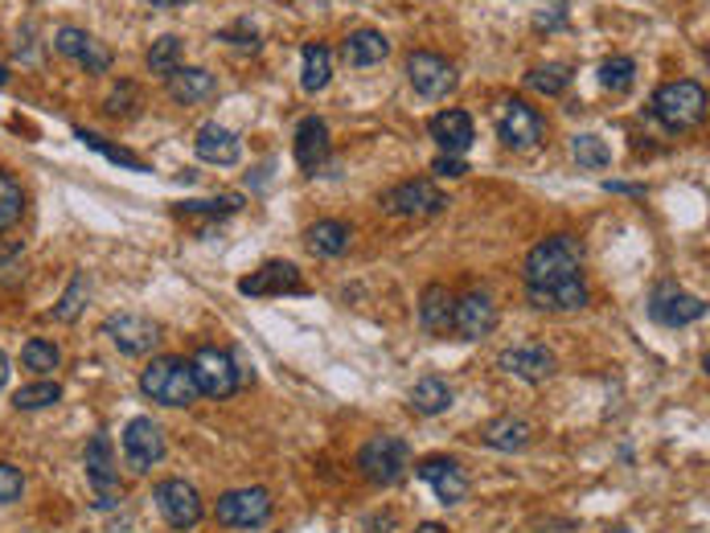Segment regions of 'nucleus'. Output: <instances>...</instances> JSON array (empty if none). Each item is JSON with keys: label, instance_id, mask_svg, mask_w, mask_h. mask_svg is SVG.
Listing matches in <instances>:
<instances>
[{"label": "nucleus", "instance_id": "18", "mask_svg": "<svg viewBox=\"0 0 710 533\" xmlns=\"http://www.w3.org/2000/svg\"><path fill=\"white\" fill-rule=\"evenodd\" d=\"M497 366H502L509 378H522L530 386H538L546 378H555L559 357L546 350V345H518V350H505L502 357H497Z\"/></svg>", "mask_w": 710, "mask_h": 533}, {"label": "nucleus", "instance_id": "22", "mask_svg": "<svg viewBox=\"0 0 710 533\" xmlns=\"http://www.w3.org/2000/svg\"><path fill=\"white\" fill-rule=\"evenodd\" d=\"M193 152L206 161V165H234L239 156H243V144H239V136L223 124H202L198 136H193Z\"/></svg>", "mask_w": 710, "mask_h": 533}, {"label": "nucleus", "instance_id": "52", "mask_svg": "<svg viewBox=\"0 0 710 533\" xmlns=\"http://www.w3.org/2000/svg\"><path fill=\"white\" fill-rule=\"evenodd\" d=\"M608 533H629V530H608Z\"/></svg>", "mask_w": 710, "mask_h": 533}, {"label": "nucleus", "instance_id": "1", "mask_svg": "<svg viewBox=\"0 0 710 533\" xmlns=\"http://www.w3.org/2000/svg\"><path fill=\"white\" fill-rule=\"evenodd\" d=\"M583 276V242L575 234H550L525 258V288H555Z\"/></svg>", "mask_w": 710, "mask_h": 533}, {"label": "nucleus", "instance_id": "39", "mask_svg": "<svg viewBox=\"0 0 710 533\" xmlns=\"http://www.w3.org/2000/svg\"><path fill=\"white\" fill-rule=\"evenodd\" d=\"M87 304H91V283H87L83 271H78V276L71 279V288L62 292V304L54 308V320H78Z\"/></svg>", "mask_w": 710, "mask_h": 533}, {"label": "nucleus", "instance_id": "13", "mask_svg": "<svg viewBox=\"0 0 710 533\" xmlns=\"http://www.w3.org/2000/svg\"><path fill=\"white\" fill-rule=\"evenodd\" d=\"M239 292L243 295H308V283L300 276L296 263L288 258H267L259 271L239 279Z\"/></svg>", "mask_w": 710, "mask_h": 533}, {"label": "nucleus", "instance_id": "49", "mask_svg": "<svg viewBox=\"0 0 710 533\" xmlns=\"http://www.w3.org/2000/svg\"><path fill=\"white\" fill-rule=\"evenodd\" d=\"M9 357H4V350H0V386H4V382H9Z\"/></svg>", "mask_w": 710, "mask_h": 533}, {"label": "nucleus", "instance_id": "34", "mask_svg": "<svg viewBox=\"0 0 710 533\" xmlns=\"http://www.w3.org/2000/svg\"><path fill=\"white\" fill-rule=\"evenodd\" d=\"M181 54H186V41H181L177 34L156 37V41L149 46V71L161 74V78H168V74L181 66Z\"/></svg>", "mask_w": 710, "mask_h": 533}, {"label": "nucleus", "instance_id": "17", "mask_svg": "<svg viewBox=\"0 0 710 533\" xmlns=\"http://www.w3.org/2000/svg\"><path fill=\"white\" fill-rule=\"evenodd\" d=\"M452 329L468 337V341H481L489 332L497 329V304H493V295L489 292H465L456 300V308H452Z\"/></svg>", "mask_w": 710, "mask_h": 533}, {"label": "nucleus", "instance_id": "42", "mask_svg": "<svg viewBox=\"0 0 710 533\" xmlns=\"http://www.w3.org/2000/svg\"><path fill=\"white\" fill-rule=\"evenodd\" d=\"M140 107V91H136V83H119L112 91V99H107V111L112 115H131V111Z\"/></svg>", "mask_w": 710, "mask_h": 533}, {"label": "nucleus", "instance_id": "35", "mask_svg": "<svg viewBox=\"0 0 710 533\" xmlns=\"http://www.w3.org/2000/svg\"><path fill=\"white\" fill-rule=\"evenodd\" d=\"M243 210V198L234 193H223V198H210V202H177L173 205V214L177 218H226V214H239Z\"/></svg>", "mask_w": 710, "mask_h": 533}, {"label": "nucleus", "instance_id": "25", "mask_svg": "<svg viewBox=\"0 0 710 533\" xmlns=\"http://www.w3.org/2000/svg\"><path fill=\"white\" fill-rule=\"evenodd\" d=\"M350 221H341V218H320V221H313L308 230H304V246H308V255H317V258H337V255H345V246H350Z\"/></svg>", "mask_w": 710, "mask_h": 533}, {"label": "nucleus", "instance_id": "40", "mask_svg": "<svg viewBox=\"0 0 710 533\" xmlns=\"http://www.w3.org/2000/svg\"><path fill=\"white\" fill-rule=\"evenodd\" d=\"M58 398H62V386L41 378L34 386H21L17 394H13V406H17V410H46V406H54Z\"/></svg>", "mask_w": 710, "mask_h": 533}, {"label": "nucleus", "instance_id": "47", "mask_svg": "<svg viewBox=\"0 0 710 533\" xmlns=\"http://www.w3.org/2000/svg\"><path fill=\"white\" fill-rule=\"evenodd\" d=\"M608 189H612V193H645L641 185H624V181H612V185H608Z\"/></svg>", "mask_w": 710, "mask_h": 533}, {"label": "nucleus", "instance_id": "24", "mask_svg": "<svg viewBox=\"0 0 710 533\" xmlns=\"http://www.w3.org/2000/svg\"><path fill=\"white\" fill-rule=\"evenodd\" d=\"M214 91H218V78L210 71H202V66H177V71L168 74V94L177 103H186V107L214 99Z\"/></svg>", "mask_w": 710, "mask_h": 533}, {"label": "nucleus", "instance_id": "23", "mask_svg": "<svg viewBox=\"0 0 710 533\" xmlns=\"http://www.w3.org/2000/svg\"><path fill=\"white\" fill-rule=\"evenodd\" d=\"M428 131L444 156H465L468 148H472V119H468L465 111H440L431 119Z\"/></svg>", "mask_w": 710, "mask_h": 533}, {"label": "nucleus", "instance_id": "16", "mask_svg": "<svg viewBox=\"0 0 710 533\" xmlns=\"http://www.w3.org/2000/svg\"><path fill=\"white\" fill-rule=\"evenodd\" d=\"M54 54L78 62L87 74H103L107 66H112V50H107V46H103L94 34L78 29V25H62V29H58V34H54Z\"/></svg>", "mask_w": 710, "mask_h": 533}, {"label": "nucleus", "instance_id": "14", "mask_svg": "<svg viewBox=\"0 0 710 533\" xmlns=\"http://www.w3.org/2000/svg\"><path fill=\"white\" fill-rule=\"evenodd\" d=\"M152 497H156V509L173 530H193L202 521V497L189 480H161Z\"/></svg>", "mask_w": 710, "mask_h": 533}, {"label": "nucleus", "instance_id": "9", "mask_svg": "<svg viewBox=\"0 0 710 533\" xmlns=\"http://www.w3.org/2000/svg\"><path fill=\"white\" fill-rule=\"evenodd\" d=\"M382 210L386 214H394V218H428V214H440L444 210V193H440V185L435 181H403V185H394V189H386L382 198Z\"/></svg>", "mask_w": 710, "mask_h": 533}, {"label": "nucleus", "instance_id": "5", "mask_svg": "<svg viewBox=\"0 0 710 533\" xmlns=\"http://www.w3.org/2000/svg\"><path fill=\"white\" fill-rule=\"evenodd\" d=\"M497 136L514 152H534L546 140L543 111L530 107L525 99H502V107H497Z\"/></svg>", "mask_w": 710, "mask_h": 533}, {"label": "nucleus", "instance_id": "48", "mask_svg": "<svg viewBox=\"0 0 710 533\" xmlns=\"http://www.w3.org/2000/svg\"><path fill=\"white\" fill-rule=\"evenodd\" d=\"M415 533H448V530H444L440 521H423V525H419V530H415Z\"/></svg>", "mask_w": 710, "mask_h": 533}, {"label": "nucleus", "instance_id": "43", "mask_svg": "<svg viewBox=\"0 0 710 533\" xmlns=\"http://www.w3.org/2000/svg\"><path fill=\"white\" fill-rule=\"evenodd\" d=\"M431 173H435V177H465L468 161L465 156H440V161H431Z\"/></svg>", "mask_w": 710, "mask_h": 533}, {"label": "nucleus", "instance_id": "50", "mask_svg": "<svg viewBox=\"0 0 710 533\" xmlns=\"http://www.w3.org/2000/svg\"><path fill=\"white\" fill-rule=\"evenodd\" d=\"M149 4H156V9H177V4H186V0H149Z\"/></svg>", "mask_w": 710, "mask_h": 533}, {"label": "nucleus", "instance_id": "12", "mask_svg": "<svg viewBox=\"0 0 710 533\" xmlns=\"http://www.w3.org/2000/svg\"><path fill=\"white\" fill-rule=\"evenodd\" d=\"M83 464H87V480L94 488V505L99 509H112L119 500V477H115V464H112V440L103 431H94L87 447H83Z\"/></svg>", "mask_w": 710, "mask_h": 533}, {"label": "nucleus", "instance_id": "30", "mask_svg": "<svg viewBox=\"0 0 710 533\" xmlns=\"http://www.w3.org/2000/svg\"><path fill=\"white\" fill-rule=\"evenodd\" d=\"M407 398H411L415 415H444L452 406V386L444 378H419Z\"/></svg>", "mask_w": 710, "mask_h": 533}, {"label": "nucleus", "instance_id": "41", "mask_svg": "<svg viewBox=\"0 0 710 533\" xmlns=\"http://www.w3.org/2000/svg\"><path fill=\"white\" fill-rule=\"evenodd\" d=\"M21 493H25V477H21V468H13V464H0V505H13V500H21Z\"/></svg>", "mask_w": 710, "mask_h": 533}, {"label": "nucleus", "instance_id": "6", "mask_svg": "<svg viewBox=\"0 0 710 533\" xmlns=\"http://www.w3.org/2000/svg\"><path fill=\"white\" fill-rule=\"evenodd\" d=\"M193 382H198V394H206V398H230L234 390H239V366H234V357L218 345H206V350L193 353Z\"/></svg>", "mask_w": 710, "mask_h": 533}, {"label": "nucleus", "instance_id": "28", "mask_svg": "<svg viewBox=\"0 0 710 533\" xmlns=\"http://www.w3.org/2000/svg\"><path fill=\"white\" fill-rule=\"evenodd\" d=\"M530 440H534V427L518 415H502L485 427V443L497 452H522V447H530Z\"/></svg>", "mask_w": 710, "mask_h": 533}, {"label": "nucleus", "instance_id": "10", "mask_svg": "<svg viewBox=\"0 0 710 533\" xmlns=\"http://www.w3.org/2000/svg\"><path fill=\"white\" fill-rule=\"evenodd\" d=\"M702 316H707V300L682 292L673 283H661L654 292V300H649V320L661 325V329H686V325L702 320Z\"/></svg>", "mask_w": 710, "mask_h": 533}, {"label": "nucleus", "instance_id": "20", "mask_svg": "<svg viewBox=\"0 0 710 533\" xmlns=\"http://www.w3.org/2000/svg\"><path fill=\"white\" fill-rule=\"evenodd\" d=\"M329 128H325V119L320 115H308V119H300L296 128V161L300 168L308 173V177H320L325 168H329Z\"/></svg>", "mask_w": 710, "mask_h": 533}, {"label": "nucleus", "instance_id": "45", "mask_svg": "<svg viewBox=\"0 0 710 533\" xmlns=\"http://www.w3.org/2000/svg\"><path fill=\"white\" fill-rule=\"evenodd\" d=\"M223 41H230V46H234V41H243V46H251V50H255V46H259V37H255V29H239V34H234V29H223Z\"/></svg>", "mask_w": 710, "mask_h": 533}, {"label": "nucleus", "instance_id": "19", "mask_svg": "<svg viewBox=\"0 0 710 533\" xmlns=\"http://www.w3.org/2000/svg\"><path fill=\"white\" fill-rule=\"evenodd\" d=\"M415 472H419L423 484L435 488V497L444 500V505H460V500H465L468 477H465V468L456 460H448V456H428V460L415 464Z\"/></svg>", "mask_w": 710, "mask_h": 533}, {"label": "nucleus", "instance_id": "7", "mask_svg": "<svg viewBox=\"0 0 710 533\" xmlns=\"http://www.w3.org/2000/svg\"><path fill=\"white\" fill-rule=\"evenodd\" d=\"M214 517L223 521L226 530H259L271 517V493L267 488H230L218 497Z\"/></svg>", "mask_w": 710, "mask_h": 533}, {"label": "nucleus", "instance_id": "32", "mask_svg": "<svg viewBox=\"0 0 710 533\" xmlns=\"http://www.w3.org/2000/svg\"><path fill=\"white\" fill-rule=\"evenodd\" d=\"M75 136L83 140V144L91 148V152H99V156H107L112 165H119V168H131V173H149V165L136 156V152H128V148H119V144H112V140H103V136H94L91 128H75Z\"/></svg>", "mask_w": 710, "mask_h": 533}, {"label": "nucleus", "instance_id": "26", "mask_svg": "<svg viewBox=\"0 0 710 533\" xmlns=\"http://www.w3.org/2000/svg\"><path fill=\"white\" fill-rule=\"evenodd\" d=\"M452 308H456V295H452L448 288H440V283L423 288V295H419V325H423V332H431V337L448 332Z\"/></svg>", "mask_w": 710, "mask_h": 533}, {"label": "nucleus", "instance_id": "37", "mask_svg": "<svg viewBox=\"0 0 710 533\" xmlns=\"http://www.w3.org/2000/svg\"><path fill=\"white\" fill-rule=\"evenodd\" d=\"M21 366L29 369V373H54L62 366V353H58L54 341H25V350H21Z\"/></svg>", "mask_w": 710, "mask_h": 533}, {"label": "nucleus", "instance_id": "33", "mask_svg": "<svg viewBox=\"0 0 710 533\" xmlns=\"http://www.w3.org/2000/svg\"><path fill=\"white\" fill-rule=\"evenodd\" d=\"M596 78H599V87L604 91H633V83H636V62L633 58H624V54H612V58H604L599 62V71H596Z\"/></svg>", "mask_w": 710, "mask_h": 533}, {"label": "nucleus", "instance_id": "27", "mask_svg": "<svg viewBox=\"0 0 710 533\" xmlns=\"http://www.w3.org/2000/svg\"><path fill=\"white\" fill-rule=\"evenodd\" d=\"M386 54H391V41L378 34V29H354V34L345 37V62L354 71H370L378 62H386Z\"/></svg>", "mask_w": 710, "mask_h": 533}, {"label": "nucleus", "instance_id": "29", "mask_svg": "<svg viewBox=\"0 0 710 533\" xmlns=\"http://www.w3.org/2000/svg\"><path fill=\"white\" fill-rule=\"evenodd\" d=\"M333 78V50H325L320 41H308L304 46V66H300V87L308 94H317L329 87Z\"/></svg>", "mask_w": 710, "mask_h": 533}, {"label": "nucleus", "instance_id": "8", "mask_svg": "<svg viewBox=\"0 0 710 533\" xmlns=\"http://www.w3.org/2000/svg\"><path fill=\"white\" fill-rule=\"evenodd\" d=\"M407 78H411V87L419 99H444V94L456 91V83H460V71L452 66L444 54H431V50H415L407 58Z\"/></svg>", "mask_w": 710, "mask_h": 533}, {"label": "nucleus", "instance_id": "31", "mask_svg": "<svg viewBox=\"0 0 710 533\" xmlns=\"http://www.w3.org/2000/svg\"><path fill=\"white\" fill-rule=\"evenodd\" d=\"M25 202H29V198H25L21 181L13 177V173L0 168V234H9V230L25 218Z\"/></svg>", "mask_w": 710, "mask_h": 533}, {"label": "nucleus", "instance_id": "44", "mask_svg": "<svg viewBox=\"0 0 710 533\" xmlns=\"http://www.w3.org/2000/svg\"><path fill=\"white\" fill-rule=\"evenodd\" d=\"M29 37H34V21H25V25L17 29V41H13V50H17V58H25V62H38L41 50H34V46H29Z\"/></svg>", "mask_w": 710, "mask_h": 533}, {"label": "nucleus", "instance_id": "3", "mask_svg": "<svg viewBox=\"0 0 710 533\" xmlns=\"http://www.w3.org/2000/svg\"><path fill=\"white\" fill-rule=\"evenodd\" d=\"M649 111L665 131H690L707 119V91H702V83H690V78L665 83V87H657Z\"/></svg>", "mask_w": 710, "mask_h": 533}, {"label": "nucleus", "instance_id": "36", "mask_svg": "<svg viewBox=\"0 0 710 533\" xmlns=\"http://www.w3.org/2000/svg\"><path fill=\"white\" fill-rule=\"evenodd\" d=\"M571 156H575V165L580 168H608V161H612V152H608V144L599 140L596 131L571 136Z\"/></svg>", "mask_w": 710, "mask_h": 533}, {"label": "nucleus", "instance_id": "2", "mask_svg": "<svg viewBox=\"0 0 710 533\" xmlns=\"http://www.w3.org/2000/svg\"><path fill=\"white\" fill-rule=\"evenodd\" d=\"M140 390H144V398L173 406V410H186V406L202 398L186 357H156V361H149L144 373H140Z\"/></svg>", "mask_w": 710, "mask_h": 533}, {"label": "nucleus", "instance_id": "38", "mask_svg": "<svg viewBox=\"0 0 710 533\" xmlns=\"http://www.w3.org/2000/svg\"><path fill=\"white\" fill-rule=\"evenodd\" d=\"M522 83L530 87V91H538V94H562V91H567V83H571V66L550 62V66H538V71H525Z\"/></svg>", "mask_w": 710, "mask_h": 533}, {"label": "nucleus", "instance_id": "46", "mask_svg": "<svg viewBox=\"0 0 710 533\" xmlns=\"http://www.w3.org/2000/svg\"><path fill=\"white\" fill-rule=\"evenodd\" d=\"M17 255H21V246H17V242H9V239H4V234H0V267H4L9 258H17Z\"/></svg>", "mask_w": 710, "mask_h": 533}, {"label": "nucleus", "instance_id": "4", "mask_svg": "<svg viewBox=\"0 0 710 533\" xmlns=\"http://www.w3.org/2000/svg\"><path fill=\"white\" fill-rule=\"evenodd\" d=\"M411 468V447L398 435H375L357 452V472L370 484H398Z\"/></svg>", "mask_w": 710, "mask_h": 533}, {"label": "nucleus", "instance_id": "51", "mask_svg": "<svg viewBox=\"0 0 710 533\" xmlns=\"http://www.w3.org/2000/svg\"><path fill=\"white\" fill-rule=\"evenodd\" d=\"M4 83H9V71H4V66H0V87H4Z\"/></svg>", "mask_w": 710, "mask_h": 533}, {"label": "nucleus", "instance_id": "15", "mask_svg": "<svg viewBox=\"0 0 710 533\" xmlns=\"http://www.w3.org/2000/svg\"><path fill=\"white\" fill-rule=\"evenodd\" d=\"M124 460H128L131 472H152L165 460V431L152 419H131L124 427Z\"/></svg>", "mask_w": 710, "mask_h": 533}, {"label": "nucleus", "instance_id": "21", "mask_svg": "<svg viewBox=\"0 0 710 533\" xmlns=\"http://www.w3.org/2000/svg\"><path fill=\"white\" fill-rule=\"evenodd\" d=\"M525 300L538 308V313H580L587 308V283L580 279H567L555 288H525Z\"/></svg>", "mask_w": 710, "mask_h": 533}, {"label": "nucleus", "instance_id": "11", "mask_svg": "<svg viewBox=\"0 0 710 533\" xmlns=\"http://www.w3.org/2000/svg\"><path fill=\"white\" fill-rule=\"evenodd\" d=\"M103 332L112 337V345L119 353H128V357H144L161 345V325L149 320V316L140 313H115L103 320Z\"/></svg>", "mask_w": 710, "mask_h": 533}]
</instances>
